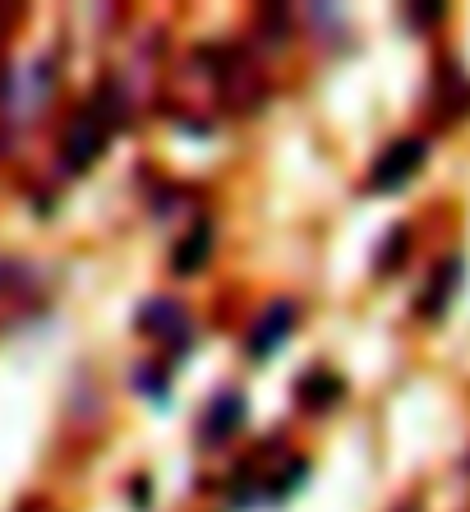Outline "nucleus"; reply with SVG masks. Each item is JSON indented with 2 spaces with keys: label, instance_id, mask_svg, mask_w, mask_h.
<instances>
[{
  "label": "nucleus",
  "instance_id": "20e7f679",
  "mask_svg": "<svg viewBox=\"0 0 470 512\" xmlns=\"http://www.w3.org/2000/svg\"><path fill=\"white\" fill-rule=\"evenodd\" d=\"M245 420V397L240 393H222L217 402L208 406V416H203V448H212V443H226L235 434V425Z\"/></svg>",
  "mask_w": 470,
  "mask_h": 512
},
{
  "label": "nucleus",
  "instance_id": "0eeeda50",
  "mask_svg": "<svg viewBox=\"0 0 470 512\" xmlns=\"http://www.w3.org/2000/svg\"><path fill=\"white\" fill-rule=\"evenodd\" d=\"M434 277H438V282H434V296L424 300V310H429V319H438V314L447 310V300H452V291H457V282H461V263H457V259H447Z\"/></svg>",
  "mask_w": 470,
  "mask_h": 512
},
{
  "label": "nucleus",
  "instance_id": "f03ea898",
  "mask_svg": "<svg viewBox=\"0 0 470 512\" xmlns=\"http://www.w3.org/2000/svg\"><path fill=\"white\" fill-rule=\"evenodd\" d=\"M295 328V305L291 300H277V305H268V310L259 314V323H254V333H249V360H268L277 346L291 337Z\"/></svg>",
  "mask_w": 470,
  "mask_h": 512
},
{
  "label": "nucleus",
  "instance_id": "6e6552de",
  "mask_svg": "<svg viewBox=\"0 0 470 512\" xmlns=\"http://www.w3.org/2000/svg\"><path fill=\"white\" fill-rule=\"evenodd\" d=\"M139 328L143 333H176L180 328V310L176 305H171V300H153V305H148V310H139Z\"/></svg>",
  "mask_w": 470,
  "mask_h": 512
},
{
  "label": "nucleus",
  "instance_id": "423d86ee",
  "mask_svg": "<svg viewBox=\"0 0 470 512\" xmlns=\"http://www.w3.org/2000/svg\"><path fill=\"white\" fill-rule=\"evenodd\" d=\"M337 397H341V379L328 370L305 374V383H300V402H305L309 411H323V406H332Z\"/></svg>",
  "mask_w": 470,
  "mask_h": 512
},
{
  "label": "nucleus",
  "instance_id": "39448f33",
  "mask_svg": "<svg viewBox=\"0 0 470 512\" xmlns=\"http://www.w3.org/2000/svg\"><path fill=\"white\" fill-rule=\"evenodd\" d=\"M208 250H212V227L199 222V227L185 236V245L176 250V273H199L203 259H208Z\"/></svg>",
  "mask_w": 470,
  "mask_h": 512
},
{
  "label": "nucleus",
  "instance_id": "f257e3e1",
  "mask_svg": "<svg viewBox=\"0 0 470 512\" xmlns=\"http://www.w3.org/2000/svg\"><path fill=\"white\" fill-rule=\"evenodd\" d=\"M424 153H429V148H424V139L392 143L388 153L378 157V167H374V176H369V185H374V190H383V194L401 190V185H406V180L424 167Z\"/></svg>",
  "mask_w": 470,
  "mask_h": 512
},
{
  "label": "nucleus",
  "instance_id": "7ed1b4c3",
  "mask_svg": "<svg viewBox=\"0 0 470 512\" xmlns=\"http://www.w3.org/2000/svg\"><path fill=\"white\" fill-rule=\"evenodd\" d=\"M106 134H111V120L102 116L97 107H88L79 116V125L70 130V143H65V157L74 162V171H83L88 162H93L97 153H102V143H106Z\"/></svg>",
  "mask_w": 470,
  "mask_h": 512
}]
</instances>
